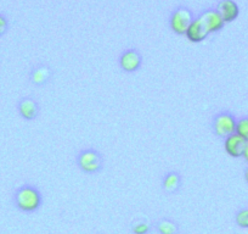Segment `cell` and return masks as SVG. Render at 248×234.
I'll return each mask as SVG.
<instances>
[{"instance_id":"3","label":"cell","mask_w":248,"mask_h":234,"mask_svg":"<svg viewBox=\"0 0 248 234\" xmlns=\"http://www.w3.org/2000/svg\"><path fill=\"white\" fill-rule=\"evenodd\" d=\"M236 121L235 116L229 111H221L214 115L213 120H212V130L213 133L219 138L225 139L229 135L236 133Z\"/></svg>"},{"instance_id":"12","label":"cell","mask_w":248,"mask_h":234,"mask_svg":"<svg viewBox=\"0 0 248 234\" xmlns=\"http://www.w3.org/2000/svg\"><path fill=\"white\" fill-rule=\"evenodd\" d=\"M217 11L220 14L224 22H232L233 20L237 18L238 14H240L238 5L233 0H221L217 6Z\"/></svg>"},{"instance_id":"15","label":"cell","mask_w":248,"mask_h":234,"mask_svg":"<svg viewBox=\"0 0 248 234\" xmlns=\"http://www.w3.org/2000/svg\"><path fill=\"white\" fill-rule=\"evenodd\" d=\"M236 133L242 137L246 142H248V117H242L237 121L236 125Z\"/></svg>"},{"instance_id":"6","label":"cell","mask_w":248,"mask_h":234,"mask_svg":"<svg viewBox=\"0 0 248 234\" xmlns=\"http://www.w3.org/2000/svg\"><path fill=\"white\" fill-rule=\"evenodd\" d=\"M17 110L23 120L33 121L39 116L40 107L37 100L32 97H25L18 101Z\"/></svg>"},{"instance_id":"13","label":"cell","mask_w":248,"mask_h":234,"mask_svg":"<svg viewBox=\"0 0 248 234\" xmlns=\"http://www.w3.org/2000/svg\"><path fill=\"white\" fill-rule=\"evenodd\" d=\"M156 227V231L159 234H178L179 233V226L176 224L175 221H173L171 218H163L158 219L155 224Z\"/></svg>"},{"instance_id":"10","label":"cell","mask_w":248,"mask_h":234,"mask_svg":"<svg viewBox=\"0 0 248 234\" xmlns=\"http://www.w3.org/2000/svg\"><path fill=\"white\" fill-rule=\"evenodd\" d=\"M246 143L247 142L242 137H240L237 133H233V134L225 138L224 148H225V151L231 157H241L243 155V151H245Z\"/></svg>"},{"instance_id":"7","label":"cell","mask_w":248,"mask_h":234,"mask_svg":"<svg viewBox=\"0 0 248 234\" xmlns=\"http://www.w3.org/2000/svg\"><path fill=\"white\" fill-rule=\"evenodd\" d=\"M185 35L186 38L192 43H201L208 37L209 32L208 30H207L206 23H204L203 18H202L201 16L194 18L191 25L189 26L187 31H186Z\"/></svg>"},{"instance_id":"5","label":"cell","mask_w":248,"mask_h":234,"mask_svg":"<svg viewBox=\"0 0 248 234\" xmlns=\"http://www.w3.org/2000/svg\"><path fill=\"white\" fill-rule=\"evenodd\" d=\"M142 55L138 49L124 50L119 56V66L122 70L127 73H134L141 68Z\"/></svg>"},{"instance_id":"17","label":"cell","mask_w":248,"mask_h":234,"mask_svg":"<svg viewBox=\"0 0 248 234\" xmlns=\"http://www.w3.org/2000/svg\"><path fill=\"white\" fill-rule=\"evenodd\" d=\"M9 30V21L4 15L0 14V37L5 34Z\"/></svg>"},{"instance_id":"18","label":"cell","mask_w":248,"mask_h":234,"mask_svg":"<svg viewBox=\"0 0 248 234\" xmlns=\"http://www.w3.org/2000/svg\"><path fill=\"white\" fill-rule=\"evenodd\" d=\"M242 156L245 157L246 161L248 162V142L246 143V148H245V151H243V155H242Z\"/></svg>"},{"instance_id":"9","label":"cell","mask_w":248,"mask_h":234,"mask_svg":"<svg viewBox=\"0 0 248 234\" xmlns=\"http://www.w3.org/2000/svg\"><path fill=\"white\" fill-rule=\"evenodd\" d=\"M183 185V177L178 171H169L162 178V189L167 195H174Z\"/></svg>"},{"instance_id":"1","label":"cell","mask_w":248,"mask_h":234,"mask_svg":"<svg viewBox=\"0 0 248 234\" xmlns=\"http://www.w3.org/2000/svg\"><path fill=\"white\" fill-rule=\"evenodd\" d=\"M15 206L22 212L32 214L38 211L43 204V195L37 187L31 184L21 185L14 193Z\"/></svg>"},{"instance_id":"2","label":"cell","mask_w":248,"mask_h":234,"mask_svg":"<svg viewBox=\"0 0 248 234\" xmlns=\"http://www.w3.org/2000/svg\"><path fill=\"white\" fill-rule=\"evenodd\" d=\"M76 162L83 173L96 174L104 169L105 159L99 150L94 148H85L76 156Z\"/></svg>"},{"instance_id":"19","label":"cell","mask_w":248,"mask_h":234,"mask_svg":"<svg viewBox=\"0 0 248 234\" xmlns=\"http://www.w3.org/2000/svg\"><path fill=\"white\" fill-rule=\"evenodd\" d=\"M245 178H246V182L248 183V167L246 168V171H245Z\"/></svg>"},{"instance_id":"16","label":"cell","mask_w":248,"mask_h":234,"mask_svg":"<svg viewBox=\"0 0 248 234\" xmlns=\"http://www.w3.org/2000/svg\"><path fill=\"white\" fill-rule=\"evenodd\" d=\"M236 224L241 228H248V209H242L240 211H237L235 216Z\"/></svg>"},{"instance_id":"14","label":"cell","mask_w":248,"mask_h":234,"mask_svg":"<svg viewBox=\"0 0 248 234\" xmlns=\"http://www.w3.org/2000/svg\"><path fill=\"white\" fill-rule=\"evenodd\" d=\"M151 229V224L147 221H137L132 224L133 234H149Z\"/></svg>"},{"instance_id":"4","label":"cell","mask_w":248,"mask_h":234,"mask_svg":"<svg viewBox=\"0 0 248 234\" xmlns=\"http://www.w3.org/2000/svg\"><path fill=\"white\" fill-rule=\"evenodd\" d=\"M194 21V14L186 6H179L171 13L169 25H170L171 31L179 35L185 34L189 26Z\"/></svg>"},{"instance_id":"11","label":"cell","mask_w":248,"mask_h":234,"mask_svg":"<svg viewBox=\"0 0 248 234\" xmlns=\"http://www.w3.org/2000/svg\"><path fill=\"white\" fill-rule=\"evenodd\" d=\"M200 16L203 18L209 34H211V33L219 32L220 30H223L224 25H225L223 17H221L220 14L217 11V9H208V10L203 11Z\"/></svg>"},{"instance_id":"8","label":"cell","mask_w":248,"mask_h":234,"mask_svg":"<svg viewBox=\"0 0 248 234\" xmlns=\"http://www.w3.org/2000/svg\"><path fill=\"white\" fill-rule=\"evenodd\" d=\"M52 68L46 64H39L34 66L30 73V81L37 87L47 84L52 78Z\"/></svg>"}]
</instances>
